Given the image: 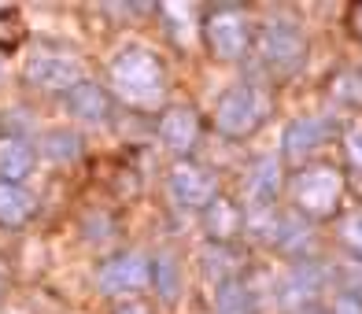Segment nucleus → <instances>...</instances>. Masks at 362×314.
I'll return each mask as SVG.
<instances>
[{
  "label": "nucleus",
  "mask_w": 362,
  "mask_h": 314,
  "mask_svg": "<svg viewBox=\"0 0 362 314\" xmlns=\"http://www.w3.org/2000/svg\"><path fill=\"white\" fill-rule=\"evenodd\" d=\"M240 229V211L237 204H229V200H218L215 196V204L207 207V233L215 237L218 244H226L229 237H233Z\"/></svg>",
  "instance_id": "2eb2a0df"
},
{
  "label": "nucleus",
  "mask_w": 362,
  "mask_h": 314,
  "mask_svg": "<svg viewBox=\"0 0 362 314\" xmlns=\"http://www.w3.org/2000/svg\"><path fill=\"white\" fill-rule=\"evenodd\" d=\"M303 56H307V41H303V34L292 23L277 19V23L262 26V34H259V59L267 63L270 74H277V78L292 74L303 63Z\"/></svg>",
  "instance_id": "423d86ee"
},
{
  "label": "nucleus",
  "mask_w": 362,
  "mask_h": 314,
  "mask_svg": "<svg viewBox=\"0 0 362 314\" xmlns=\"http://www.w3.org/2000/svg\"><path fill=\"white\" fill-rule=\"evenodd\" d=\"M318 292V274L315 267H296L288 281V296H315Z\"/></svg>",
  "instance_id": "412c9836"
},
{
  "label": "nucleus",
  "mask_w": 362,
  "mask_h": 314,
  "mask_svg": "<svg viewBox=\"0 0 362 314\" xmlns=\"http://www.w3.org/2000/svg\"><path fill=\"white\" fill-rule=\"evenodd\" d=\"M252 289L244 281L229 277L226 285H218V314H252Z\"/></svg>",
  "instance_id": "dca6fc26"
},
{
  "label": "nucleus",
  "mask_w": 362,
  "mask_h": 314,
  "mask_svg": "<svg viewBox=\"0 0 362 314\" xmlns=\"http://www.w3.org/2000/svg\"><path fill=\"white\" fill-rule=\"evenodd\" d=\"M148 281H152V262H148L141 252H122L107 259L100 274H96V285L107 296H122V292H141Z\"/></svg>",
  "instance_id": "0eeeda50"
},
{
  "label": "nucleus",
  "mask_w": 362,
  "mask_h": 314,
  "mask_svg": "<svg viewBox=\"0 0 362 314\" xmlns=\"http://www.w3.org/2000/svg\"><path fill=\"white\" fill-rule=\"evenodd\" d=\"M333 134V122L325 119H296L288 129H285V156L288 159H303L310 156L315 148H322Z\"/></svg>",
  "instance_id": "9d476101"
},
{
  "label": "nucleus",
  "mask_w": 362,
  "mask_h": 314,
  "mask_svg": "<svg viewBox=\"0 0 362 314\" xmlns=\"http://www.w3.org/2000/svg\"><path fill=\"white\" fill-rule=\"evenodd\" d=\"M167 192L177 207H211L215 204V178L196 163H177L167 174Z\"/></svg>",
  "instance_id": "6e6552de"
},
{
  "label": "nucleus",
  "mask_w": 362,
  "mask_h": 314,
  "mask_svg": "<svg viewBox=\"0 0 362 314\" xmlns=\"http://www.w3.org/2000/svg\"><path fill=\"white\" fill-rule=\"evenodd\" d=\"M333 93L340 96V100H348V104L362 107V71H344V74H337Z\"/></svg>",
  "instance_id": "6ab92c4d"
},
{
  "label": "nucleus",
  "mask_w": 362,
  "mask_h": 314,
  "mask_svg": "<svg viewBox=\"0 0 362 314\" xmlns=\"http://www.w3.org/2000/svg\"><path fill=\"white\" fill-rule=\"evenodd\" d=\"M23 37H26V26L19 19V11H15V8H0V52L19 48Z\"/></svg>",
  "instance_id": "f3484780"
},
{
  "label": "nucleus",
  "mask_w": 362,
  "mask_h": 314,
  "mask_svg": "<svg viewBox=\"0 0 362 314\" xmlns=\"http://www.w3.org/2000/svg\"><path fill=\"white\" fill-rule=\"evenodd\" d=\"M23 74L34 89L74 93L81 81H86V63H81L74 52H63V48H41V52H34L26 59Z\"/></svg>",
  "instance_id": "20e7f679"
},
{
  "label": "nucleus",
  "mask_w": 362,
  "mask_h": 314,
  "mask_svg": "<svg viewBox=\"0 0 362 314\" xmlns=\"http://www.w3.org/2000/svg\"><path fill=\"white\" fill-rule=\"evenodd\" d=\"M333 314H362V300L351 296V292H344V296L333 300Z\"/></svg>",
  "instance_id": "5701e85b"
},
{
  "label": "nucleus",
  "mask_w": 362,
  "mask_h": 314,
  "mask_svg": "<svg viewBox=\"0 0 362 314\" xmlns=\"http://www.w3.org/2000/svg\"><path fill=\"white\" fill-rule=\"evenodd\" d=\"M159 141L177 156H189L200 141V115L192 107H167L159 115Z\"/></svg>",
  "instance_id": "1a4fd4ad"
},
{
  "label": "nucleus",
  "mask_w": 362,
  "mask_h": 314,
  "mask_svg": "<svg viewBox=\"0 0 362 314\" xmlns=\"http://www.w3.org/2000/svg\"><path fill=\"white\" fill-rule=\"evenodd\" d=\"M344 240L351 244V252H355V255H362V214H355V219L344 226Z\"/></svg>",
  "instance_id": "4be33fe9"
},
{
  "label": "nucleus",
  "mask_w": 362,
  "mask_h": 314,
  "mask_svg": "<svg viewBox=\"0 0 362 314\" xmlns=\"http://www.w3.org/2000/svg\"><path fill=\"white\" fill-rule=\"evenodd\" d=\"M34 170V148H30L19 134H4L0 137V181H19Z\"/></svg>",
  "instance_id": "9b49d317"
},
{
  "label": "nucleus",
  "mask_w": 362,
  "mask_h": 314,
  "mask_svg": "<svg viewBox=\"0 0 362 314\" xmlns=\"http://www.w3.org/2000/svg\"><path fill=\"white\" fill-rule=\"evenodd\" d=\"M111 81L119 96L134 107H156L167 93V74L163 63L148 52V48H126V52L111 63Z\"/></svg>",
  "instance_id": "f257e3e1"
},
{
  "label": "nucleus",
  "mask_w": 362,
  "mask_h": 314,
  "mask_svg": "<svg viewBox=\"0 0 362 314\" xmlns=\"http://www.w3.org/2000/svg\"><path fill=\"white\" fill-rule=\"evenodd\" d=\"M270 111V93L259 86H233L215 104V129L226 137H248Z\"/></svg>",
  "instance_id": "f03ea898"
},
{
  "label": "nucleus",
  "mask_w": 362,
  "mask_h": 314,
  "mask_svg": "<svg viewBox=\"0 0 362 314\" xmlns=\"http://www.w3.org/2000/svg\"><path fill=\"white\" fill-rule=\"evenodd\" d=\"M67 107L81 122H107L111 115V96L96 81H81L74 93H67Z\"/></svg>",
  "instance_id": "f8f14e48"
},
{
  "label": "nucleus",
  "mask_w": 362,
  "mask_h": 314,
  "mask_svg": "<svg viewBox=\"0 0 362 314\" xmlns=\"http://www.w3.org/2000/svg\"><path fill=\"white\" fill-rule=\"evenodd\" d=\"M296 314H325V310H315V307H303V310H296Z\"/></svg>",
  "instance_id": "cd10ccee"
},
{
  "label": "nucleus",
  "mask_w": 362,
  "mask_h": 314,
  "mask_svg": "<svg viewBox=\"0 0 362 314\" xmlns=\"http://www.w3.org/2000/svg\"><path fill=\"white\" fill-rule=\"evenodd\" d=\"M292 200L307 219H333L344 200V174L337 167H307L292 181Z\"/></svg>",
  "instance_id": "7ed1b4c3"
},
{
  "label": "nucleus",
  "mask_w": 362,
  "mask_h": 314,
  "mask_svg": "<svg viewBox=\"0 0 362 314\" xmlns=\"http://www.w3.org/2000/svg\"><path fill=\"white\" fill-rule=\"evenodd\" d=\"M344 144H348V159L355 163V167H362V129H351Z\"/></svg>",
  "instance_id": "b1692460"
},
{
  "label": "nucleus",
  "mask_w": 362,
  "mask_h": 314,
  "mask_svg": "<svg viewBox=\"0 0 362 314\" xmlns=\"http://www.w3.org/2000/svg\"><path fill=\"white\" fill-rule=\"evenodd\" d=\"M281 192V163L277 159H259V167L248 178V196L255 207H270Z\"/></svg>",
  "instance_id": "4468645a"
},
{
  "label": "nucleus",
  "mask_w": 362,
  "mask_h": 314,
  "mask_svg": "<svg viewBox=\"0 0 362 314\" xmlns=\"http://www.w3.org/2000/svg\"><path fill=\"white\" fill-rule=\"evenodd\" d=\"M8 281H11V274H8V262L0 259V300H4V289H8Z\"/></svg>",
  "instance_id": "bb28decb"
},
{
  "label": "nucleus",
  "mask_w": 362,
  "mask_h": 314,
  "mask_svg": "<svg viewBox=\"0 0 362 314\" xmlns=\"http://www.w3.org/2000/svg\"><path fill=\"white\" fill-rule=\"evenodd\" d=\"M115 314H152V310H148V303H141V300H126V303L115 307Z\"/></svg>",
  "instance_id": "a878e982"
},
{
  "label": "nucleus",
  "mask_w": 362,
  "mask_h": 314,
  "mask_svg": "<svg viewBox=\"0 0 362 314\" xmlns=\"http://www.w3.org/2000/svg\"><path fill=\"white\" fill-rule=\"evenodd\" d=\"M152 277H156V289L163 292V300H174V292H177V262L170 255H159L156 267H152Z\"/></svg>",
  "instance_id": "a211bd4d"
},
{
  "label": "nucleus",
  "mask_w": 362,
  "mask_h": 314,
  "mask_svg": "<svg viewBox=\"0 0 362 314\" xmlns=\"http://www.w3.org/2000/svg\"><path fill=\"white\" fill-rule=\"evenodd\" d=\"M45 148H48V156L52 159H74L78 152H81V141L74 137V134H63V129H56V134H48V141H45Z\"/></svg>",
  "instance_id": "aec40b11"
},
{
  "label": "nucleus",
  "mask_w": 362,
  "mask_h": 314,
  "mask_svg": "<svg viewBox=\"0 0 362 314\" xmlns=\"http://www.w3.org/2000/svg\"><path fill=\"white\" fill-rule=\"evenodd\" d=\"M204 41L211 48V56L222 59V63H233L248 52L252 45V26H248V15L233 4H222L215 11H207L204 19Z\"/></svg>",
  "instance_id": "39448f33"
},
{
  "label": "nucleus",
  "mask_w": 362,
  "mask_h": 314,
  "mask_svg": "<svg viewBox=\"0 0 362 314\" xmlns=\"http://www.w3.org/2000/svg\"><path fill=\"white\" fill-rule=\"evenodd\" d=\"M34 219V196L23 185H11V181H0V226L4 229H23Z\"/></svg>",
  "instance_id": "ddd939ff"
},
{
  "label": "nucleus",
  "mask_w": 362,
  "mask_h": 314,
  "mask_svg": "<svg viewBox=\"0 0 362 314\" xmlns=\"http://www.w3.org/2000/svg\"><path fill=\"white\" fill-rule=\"evenodd\" d=\"M348 30H351V37L362 45V4H351L348 8Z\"/></svg>",
  "instance_id": "393cba45"
}]
</instances>
